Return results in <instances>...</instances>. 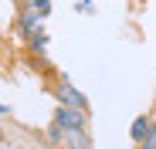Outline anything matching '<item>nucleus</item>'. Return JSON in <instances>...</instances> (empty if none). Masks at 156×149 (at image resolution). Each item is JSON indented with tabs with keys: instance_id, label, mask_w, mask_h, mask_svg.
I'll list each match as a JSON object with an SVG mask.
<instances>
[{
	"instance_id": "f03ea898",
	"label": "nucleus",
	"mask_w": 156,
	"mask_h": 149,
	"mask_svg": "<svg viewBox=\"0 0 156 149\" xmlns=\"http://www.w3.org/2000/svg\"><path fill=\"white\" fill-rule=\"evenodd\" d=\"M55 122H58V129H65V132H75V129H82L85 122H82V112H75V109H58V115H55Z\"/></svg>"
},
{
	"instance_id": "f257e3e1",
	"label": "nucleus",
	"mask_w": 156,
	"mask_h": 149,
	"mask_svg": "<svg viewBox=\"0 0 156 149\" xmlns=\"http://www.w3.org/2000/svg\"><path fill=\"white\" fill-rule=\"evenodd\" d=\"M58 98H61V105H65V109H75V112H85V109H88V102H85V98L78 95L68 81L58 85Z\"/></svg>"
},
{
	"instance_id": "20e7f679",
	"label": "nucleus",
	"mask_w": 156,
	"mask_h": 149,
	"mask_svg": "<svg viewBox=\"0 0 156 149\" xmlns=\"http://www.w3.org/2000/svg\"><path fill=\"white\" fill-rule=\"evenodd\" d=\"M37 20H41V14H34V10H24V17H20V27L27 31V34H37Z\"/></svg>"
},
{
	"instance_id": "39448f33",
	"label": "nucleus",
	"mask_w": 156,
	"mask_h": 149,
	"mask_svg": "<svg viewBox=\"0 0 156 149\" xmlns=\"http://www.w3.org/2000/svg\"><path fill=\"white\" fill-rule=\"evenodd\" d=\"M20 4L27 7V10H34V14H44L48 10V0H20Z\"/></svg>"
},
{
	"instance_id": "423d86ee",
	"label": "nucleus",
	"mask_w": 156,
	"mask_h": 149,
	"mask_svg": "<svg viewBox=\"0 0 156 149\" xmlns=\"http://www.w3.org/2000/svg\"><path fill=\"white\" fill-rule=\"evenodd\" d=\"M146 149H149V146H146Z\"/></svg>"
},
{
	"instance_id": "7ed1b4c3",
	"label": "nucleus",
	"mask_w": 156,
	"mask_h": 149,
	"mask_svg": "<svg viewBox=\"0 0 156 149\" xmlns=\"http://www.w3.org/2000/svg\"><path fill=\"white\" fill-rule=\"evenodd\" d=\"M149 136H153V122H149V119H136V126H133V139L143 142V139H149Z\"/></svg>"
}]
</instances>
